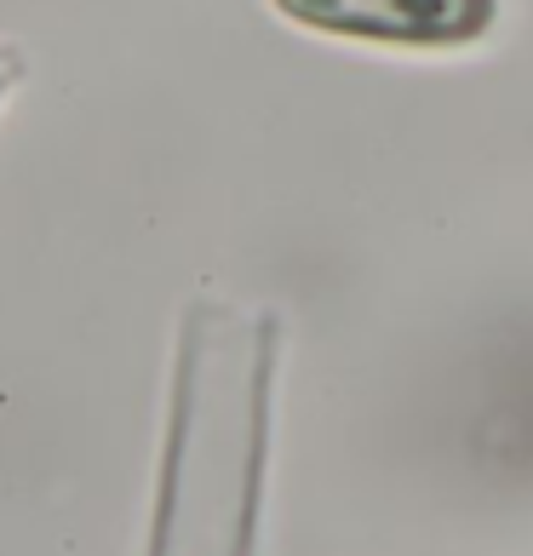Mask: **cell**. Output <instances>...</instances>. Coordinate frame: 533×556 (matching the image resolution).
<instances>
[{
  "instance_id": "obj_1",
  "label": "cell",
  "mask_w": 533,
  "mask_h": 556,
  "mask_svg": "<svg viewBox=\"0 0 533 556\" xmlns=\"http://www.w3.org/2000/svg\"><path fill=\"white\" fill-rule=\"evenodd\" d=\"M287 24L373 47H470L494 29L499 0H276Z\"/></svg>"
},
{
  "instance_id": "obj_2",
  "label": "cell",
  "mask_w": 533,
  "mask_h": 556,
  "mask_svg": "<svg viewBox=\"0 0 533 556\" xmlns=\"http://www.w3.org/2000/svg\"><path fill=\"white\" fill-rule=\"evenodd\" d=\"M7 80H12V58H0V92H7Z\"/></svg>"
}]
</instances>
